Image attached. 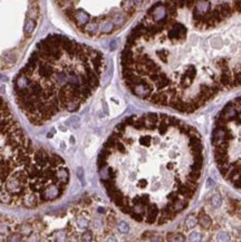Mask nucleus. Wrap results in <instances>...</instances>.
<instances>
[{
  "label": "nucleus",
  "instance_id": "obj_3",
  "mask_svg": "<svg viewBox=\"0 0 241 242\" xmlns=\"http://www.w3.org/2000/svg\"><path fill=\"white\" fill-rule=\"evenodd\" d=\"M150 0H55L77 31L91 38L121 30Z\"/></svg>",
  "mask_w": 241,
  "mask_h": 242
},
{
  "label": "nucleus",
  "instance_id": "obj_1",
  "mask_svg": "<svg viewBox=\"0 0 241 242\" xmlns=\"http://www.w3.org/2000/svg\"><path fill=\"white\" fill-rule=\"evenodd\" d=\"M97 164L102 185L117 209L139 223L163 226L194 199L204 149L190 124L166 114L145 113L115 126Z\"/></svg>",
  "mask_w": 241,
  "mask_h": 242
},
{
  "label": "nucleus",
  "instance_id": "obj_2",
  "mask_svg": "<svg viewBox=\"0 0 241 242\" xmlns=\"http://www.w3.org/2000/svg\"><path fill=\"white\" fill-rule=\"evenodd\" d=\"M103 54L63 35L38 42L14 80L18 107L33 125H45L83 106L100 87Z\"/></svg>",
  "mask_w": 241,
  "mask_h": 242
},
{
  "label": "nucleus",
  "instance_id": "obj_4",
  "mask_svg": "<svg viewBox=\"0 0 241 242\" xmlns=\"http://www.w3.org/2000/svg\"><path fill=\"white\" fill-rule=\"evenodd\" d=\"M69 179V170L59 155L36 147L21 207L33 209L57 201L66 192Z\"/></svg>",
  "mask_w": 241,
  "mask_h": 242
}]
</instances>
